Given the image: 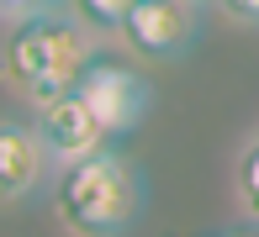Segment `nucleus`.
<instances>
[{
  "label": "nucleus",
  "instance_id": "obj_8",
  "mask_svg": "<svg viewBox=\"0 0 259 237\" xmlns=\"http://www.w3.org/2000/svg\"><path fill=\"white\" fill-rule=\"evenodd\" d=\"M69 6H74L96 32H116V27H122V16L133 11V0H69Z\"/></svg>",
  "mask_w": 259,
  "mask_h": 237
},
{
  "label": "nucleus",
  "instance_id": "obj_6",
  "mask_svg": "<svg viewBox=\"0 0 259 237\" xmlns=\"http://www.w3.org/2000/svg\"><path fill=\"white\" fill-rule=\"evenodd\" d=\"M53 174V158L42 148L37 127L21 122H0V206H16L32 190H42V180Z\"/></svg>",
  "mask_w": 259,
  "mask_h": 237
},
{
  "label": "nucleus",
  "instance_id": "obj_4",
  "mask_svg": "<svg viewBox=\"0 0 259 237\" xmlns=\"http://www.w3.org/2000/svg\"><path fill=\"white\" fill-rule=\"evenodd\" d=\"M74 90L85 95V105L101 116V127L111 137L133 132L148 116V100H154V95H148V79L138 74V69H127V64H111V58H90Z\"/></svg>",
  "mask_w": 259,
  "mask_h": 237
},
{
  "label": "nucleus",
  "instance_id": "obj_11",
  "mask_svg": "<svg viewBox=\"0 0 259 237\" xmlns=\"http://www.w3.org/2000/svg\"><path fill=\"white\" fill-rule=\"evenodd\" d=\"M201 6H206V0H201Z\"/></svg>",
  "mask_w": 259,
  "mask_h": 237
},
{
  "label": "nucleus",
  "instance_id": "obj_9",
  "mask_svg": "<svg viewBox=\"0 0 259 237\" xmlns=\"http://www.w3.org/2000/svg\"><path fill=\"white\" fill-rule=\"evenodd\" d=\"M217 6H222V16L243 21V27H259V0H217Z\"/></svg>",
  "mask_w": 259,
  "mask_h": 237
},
{
  "label": "nucleus",
  "instance_id": "obj_3",
  "mask_svg": "<svg viewBox=\"0 0 259 237\" xmlns=\"http://www.w3.org/2000/svg\"><path fill=\"white\" fill-rule=\"evenodd\" d=\"M196 32H201V0H133L116 37L148 64H175L196 47Z\"/></svg>",
  "mask_w": 259,
  "mask_h": 237
},
{
  "label": "nucleus",
  "instance_id": "obj_10",
  "mask_svg": "<svg viewBox=\"0 0 259 237\" xmlns=\"http://www.w3.org/2000/svg\"><path fill=\"white\" fill-rule=\"evenodd\" d=\"M53 0H0V16H27V11H42Z\"/></svg>",
  "mask_w": 259,
  "mask_h": 237
},
{
  "label": "nucleus",
  "instance_id": "obj_7",
  "mask_svg": "<svg viewBox=\"0 0 259 237\" xmlns=\"http://www.w3.org/2000/svg\"><path fill=\"white\" fill-rule=\"evenodd\" d=\"M233 195H238L243 216L259 221V132L238 148V163H233Z\"/></svg>",
  "mask_w": 259,
  "mask_h": 237
},
{
  "label": "nucleus",
  "instance_id": "obj_5",
  "mask_svg": "<svg viewBox=\"0 0 259 237\" xmlns=\"http://www.w3.org/2000/svg\"><path fill=\"white\" fill-rule=\"evenodd\" d=\"M37 137H42V148H48V158H53V169H64V163H74V158H85V153H96L111 142V132L101 127V116L85 105V95L79 90H69V95H58V100L48 105H37Z\"/></svg>",
  "mask_w": 259,
  "mask_h": 237
},
{
  "label": "nucleus",
  "instance_id": "obj_2",
  "mask_svg": "<svg viewBox=\"0 0 259 237\" xmlns=\"http://www.w3.org/2000/svg\"><path fill=\"white\" fill-rule=\"evenodd\" d=\"M143 169L116 148H96L53 174V216L69 237H127L143 221Z\"/></svg>",
  "mask_w": 259,
  "mask_h": 237
},
{
  "label": "nucleus",
  "instance_id": "obj_1",
  "mask_svg": "<svg viewBox=\"0 0 259 237\" xmlns=\"http://www.w3.org/2000/svg\"><path fill=\"white\" fill-rule=\"evenodd\" d=\"M101 32L79 16L74 6H42L16 16L6 37V53H0V69H6V85L32 105H48L58 95H69L85 74V64L96 58Z\"/></svg>",
  "mask_w": 259,
  "mask_h": 237
}]
</instances>
